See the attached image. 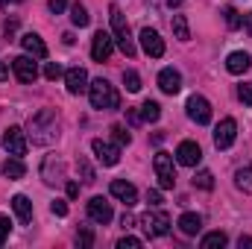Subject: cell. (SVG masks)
I'll return each mask as SVG.
<instances>
[{
	"label": "cell",
	"mask_w": 252,
	"mask_h": 249,
	"mask_svg": "<svg viewBox=\"0 0 252 249\" xmlns=\"http://www.w3.org/2000/svg\"><path fill=\"white\" fill-rule=\"evenodd\" d=\"M30 138L32 144L38 147H47L59 138V121H56V112L53 109H41L30 118Z\"/></svg>",
	"instance_id": "1"
},
{
	"label": "cell",
	"mask_w": 252,
	"mask_h": 249,
	"mask_svg": "<svg viewBox=\"0 0 252 249\" xmlns=\"http://www.w3.org/2000/svg\"><path fill=\"white\" fill-rule=\"evenodd\" d=\"M88 100H91V106L100 109V112H115V109H121V94H118L115 85H112L109 79H103V76L88 85Z\"/></svg>",
	"instance_id": "2"
},
{
	"label": "cell",
	"mask_w": 252,
	"mask_h": 249,
	"mask_svg": "<svg viewBox=\"0 0 252 249\" xmlns=\"http://www.w3.org/2000/svg\"><path fill=\"white\" fill-rule=\"evenodd\" d=\"M109 15H112V32H115V41H118V47H121L126 56L132 59V56H135V44H132V35H129L126 15L118 9V6H109Z\"/></svg>",
	"instance_id": "3"
},
{
	"label": "cell",
	"mask_w": 252,
	"mask_h": 249,
	"mask_svg": "<svg viewBox=\"0 0 252 249\" xmlns=\"http://www.w3.org/2000/svg\"><path fill=\"white\" fill-rule=\"evenodd\" d=\"M153 167H156V179H158V187L161 190H170L176 185V164H173V156L170 153H156L153 158Z\"/></svg>",
	"instance_id": "4"
},
{
	"label": "cell",
	"mask_w": 252,
	"mask_h": 249,
	"mask_svg": "<svg viewBox=\"0 0 252 249\" xmlns=\"http://www.w3.org/2000/svg\"><path fill=\"white\" fill-rule=\"evenodd\" d=\"M138 223H141V229H144L150 238H164V235L170 232V217H167L164 211H153V214L147 211Z\"/></svg>",
	"instance_id": "5"
},
{
	"label": "cell",
	"mask_w": 252,
	"mask_h": 249,
	"mask_svg": "<svg viewBox=\"0 0 252 249\" xmlns=\"http://www.w3.org/2000/svg\"><path fill=\"white\" fill-rule=\"evenodd\" d=\"M27 135H24V129L21 126H9L6 132H3V150L9 153V156H15V158H24L27 156Z\"/></svg>",
	"instance_id": "6"
},
{
	"label": "cell",
	"mask_w": 252,
	"mask_h": 249,
	"mask_svg": "<svg viewBox=\"0 0 252 249\" xmlns=\"http://www.w3.org/2000/svg\"><path fill=\"white\" fill-rule=\"evenodd\" d=\"M91 150H94V156H97V161H100L103 167H115V164L121 161V147H118V144H109V141H103V138H94V141H91Z\"/></svg>",
	"instance_id": "7"
},
{
	"label": "cell",
	"mask_w": 252,
	"mask_h": 249,
	"mask_svg": "<svg viewBox=\"0 0 252 249\" xmlns=\"http://www.w3.org/2000/svg\"><path fill=\"white\" fill-rule=\"evenodd\" d=\"M112 50H115V35L97 30L94 38H91V56H94V62H106L112 56Z\"/></svg>",
	"instance_id": "8"
},
{
	"label": "cell",
	"mask_w": 252,
	"mask_h": 249,
	"mask_svg": "<svg viewBox=\"0 0 252 249\" xmlns=\"http://www.w3.org/2000/svg\"><path fill=\"white\" fill-rule=\"evenodd\" d=\"M188 118L193 121V124L205 126L208 121H211V103L205 100V97H199V94H193V97H188Z\"/></svg>",
	"instance_id": "9"
},
{
	"label": "cell",
	"mask_w": 252,
	"mask_h": 249,
	"mask_svg": "<svg viewBox=\"0 0 252 249\" xmlns=\"http://www.w3.org/2000/svg\"><path fill=\"white\" fill-rule=\"evenodd\" d=\"M88 217H91L94 223H100V226L112 223V217H115L112 202H109V199H103V196H91V199H88Z\"/></svg>",
	"instance_id": "10"
},
{
	"label": "cell",
	"mask_w": 252,
	"mask_h": 249,
	"mask_svg": "<svg viewBox=\"0 0 252 249\" xmlns=\"http://www.w3.org/2000/svg\"><path fill=\"white\" fill-rule=\"evenodd\" d=\"M235 138H238V124L232 118H226V121L217 124V129H214V147L217 150H229L235 144Z\"/></svg>",
	"instance_id": "11"
},
{
	"label": "cell",
	"mask_w": 252,
	"mask_h": 249,
	"mask_svg": "<svg viewBox=\"0 0 252 249\" xmlns=\"http://www.w3.org/2000/svg\"><path fill=\"white\" fill-rule=\"evenodd\" d=\"M138 38H141V47H144L147 56H153V59H161V56H164V41H161V35H158L156 30L144 27Z\"/></svg>",
	"instance_id": "12"
},
{
	"label": "cell",
	"mask_w": 252,
	"mask_h": 249,
	"mask_svg": "<svg viewBox=\"0 0 252 249\" xmlns=\"http://www.w3.org/2000/svg\"><path fill=\"white\" fill-rule=\"evenodd\" d=\"M12 70H15V76L21 79V82H35L38 79V64L32 62V56L27 53V56H18V59H12Z\"/></svg>",
	"instance_id": "13"
},
{
	"label": "cell",
	"mask_w": 252,
	"mask_h": 249,
	"mask_svg": "<svg viewBox=\"0 0 252 249\" xmlns=\"http://www.w3.org/2000/svg\"><path fill=\"white\" fill-rule=\"evenodd\" d=\"M176 161H179L182 167H196V164L202 161L199 144H196V141H182V144L176 147Z\"/></svg>",
	"instance_id": "14"
},
{
	"label": "cell",
	"mask_w": 252,
	"mask_h": 249,
	"mask_svg": "<svg viewBox=\"0 0 252 249\" xmlns=\"http://www.w3.org/2000/svg\"><path fill=\"white\" fill-rule=\"evenodd\" d=\"M109 190H112V196L115 199H121L126 208H132L135 202H138V190H135V185L132 182H124V179H115L112 185H109Z\"/></svg>",
	"instance_id": "15"
},
{
	"label": "cell",
	"mask_w": 252,
	"mask_h": 249,
	"mask_svg": "<svg viewBox=\"0 0 252 249\" xmlns=\"http://www.w3.org/2000/svg\"><path fill=\"white\" fill-rule=\"evenodd\" d=\"M64 85H67V94H85L88 91V73H85V67H70L64 73Z\"/></svg>",
	"instance_id": "16"
},
{
	"label": "cell",
	"mask_w": 252,
	"mask_h": 249,
	"mask_svg": "<svg viewBox=\"0 0 252 249\" xmlns=\"http://www.w3.org/2000/svg\"><path fill=\"white\" fill-rule=\"evenodd\" d=\"M158 88H161L164 94H179V91H182V73H179L176 67H164V70L158 73Z\"/></svg>",
	"instance_id": "17"
},
{
	"label": "cell",
	"mask_w": 252,
	"mask_h": 249,
	"mask_svg": "<svg viewBox=\"0 0 252 249\" xmlns=\"http://www.w3.org/2000/svg\"><path fill=\"white\" fill-rule=\"evenodd\" d=\"M21 44H24V50H27L32 59H47V44L41 41V35H35V32H27V35L21 38Z\"/></svg>",
	"instance_id": "18"
},
{
	"label": "cell",
	"mask_w": 252,
	"mask_h": 249,
	"mask_svg": "<svg viewBox=\"0 0 252 249\" xmlns=\"http://www.w3.org/2000/svg\"><path fill=\"white\" fill-rule=\"evenodd\" d=\"M250 64H252V56L250 53H244V50H235V53H229V59H226V70L229 73H247L250 70Z\"/></svg>",
	"instance_id": "19"
},
{
	"label": "cell",
	"mask_w": 252,
	"mask_h": 249,
	"mask_svg": "<svg viewBox=\"0 0 252 249\" xmlns=\"http://www.w3.org/2000/svg\"><path fill=\"white\" fill-rule=\"evenodd\" d=\"M12 208H15V214H18V220L27 226V223H32V202L24 196V193H18V196H12Z\"/></svg>",
	"instance_id": "20"
},
{
	"label": "cell",
	"mask_w": 252,
	"mask_h": 249,
	"mask_svg": "<svg viewBox=\"0 0 252 249\" xmlns=\"http://www.w3.org/2000/svg\"><path fill=\"white\" fill-rule=\"evenodd\" d=\"M176 226H179V232H182V235H196V232H199V229H202V217H199V214H193V211H188V214H182V217H179V223H176Z\"/></svg>",
	"instance_id": "21"
},
{
	"label": "cell",
	"mask_w": 252,
	"mask_h": 249,
	"mask_svg": "<svg viewBox=\"0 0 252 249\" xmlns=\"http://www.w3.org/2000/svg\"><path fill=\"white\" fill-rule=\"evenodd\" d=\"M3 176H6V179H12V182H15V179H24V176H27V164H24L21 158H15V156H12V158L3 164Z\"/></svg>",
	"instance_id": "22"
},
{
	"label": "cell",
	"mask_w": 252,
	"mask_h": 249,
	"mask_svg": "<svg viewBox=\"0 0 252 249\" xmlns=\"http://www.w3.org/2000/svg\"><path fill=\"white\" fill-rule=\"evenodd\" d=\"M235 187L244 190V193H252V164L241 167V170L235 173Z\"/></svg>",
	"instance_id": "23"
},
{
	"label": "cell",
	"mask_w": 252,
	"mask_h": 249,
	"mask_svg": "<svg viewBox=\"0 0 252 249\" xmlns=\"http://www.w3.org/2000/svg\"><path fill=\"white\" fill-rule=\"evenodd\" d=\"M173 35L179 38V41H190V27H188V18L185 15H173Z\"/></svg>",
	"instance_id": "24"
},
{
	"label": "cell",
	"mask_w": 252,
	"mask_h": 249,
	"mask_svg": "<svg viewBox=\"0 0 252 249\" xmlns=\"http://www.w3.org/2000/svg\"><path fill=\"white\" fill-rule=\"evenodd\" d=\"M226 244H229V238H226L223 232H208V235L199 241V247L202 249H223Z\"/></svg>",
	"instance_id": "25"
},
{
	"label": "cell",
	"mask_w": 252,
	"mask_h": 249,
	"mask_svg": "<svg viewBox=\"0 0 252 249\" xmlns=\"http://www.w3.org/2000/svg\"><path fill=\"white\" fill-rule=\"evenodd\" d=\"M161 118V106L156 103V100H147L144 106H141V121H147V124H156Z\"/></svg>",
	"instance_id": "26"
},
{
	"label": "cell",
	"mask_w": 252,
	"mask_h": 249,
	"mask_svg": "<svg viewBox=\"0 0 252 249\" xmlns=\"http://www.w3.org/2000/svg\"><path fill=\"white\" fill-rule=\"evenodd\" d=\"M70 21H73V27H88L91 15H88V9H85L82 3H73V6H70Z\"/></svg>",
	"instance_id": "27"
},
{
	"label": "cell",
	"mask_w": 252,
	"mask_h": 249,
	"mask_svg": "<svg viewBox=\"0 0 252 249\" xmlns=\"http://www.w3.org/2000/svg\"><path fill=\"white\" fill-rule=\"evenodd\" d=\"M124 85L129 94H138L141 91V76H138V70H124Z\"/></svg>",
	"instance_id": "28"
},
{
	"label": "cell",
	"mask_w": 252,
	"mask_h": 249,
	"mask_svg": "<svg viewBox=\"0 0 252 249\" xmlns=\"http://www.w3.org/2000/svg\"><path fill=\"white\" fill-rule=\"evenodd\" d=\"M193 187H202V190H211V187H214V176H211L208 170H199V173L193 176Z\"/></svg>",
	"instance_id": "29"
},
{
	"label": "cell",
	"mask_w": 252,
	"mask_h": 249,
	"mask_svg": "<svg viewBox=\"0 0 252 249\" xmlns=\"http://www.w3.org/2000/svg\"><path fill=\"white\" fill-rule=\"evenodd\" d=\"M76 170L82 173V182H88V185L94 182V167H91L85 158H76Z\"/></svg>",
	"instance_id": "30"
},
{
	"label": "cell",
	"mask_w": 252,
	"mask_h": 249,
	"mask_svg": "<svg viewBox=\"0 0 252 249\" xmlns=\"http://www.w3.org/2000/svg\"><path fill=\"white\" fill-rule=\"evenodd\" d=\"M112 135H115V144H118V147H126V144L132 141V135L126 132V126H112Z\"/></svg>",
	"instance_id": "31"
},
{
	"label": "cell",
	"mask_w": 252,
	"mask_h": 249,
	"mask_svg": "<svg viewBox=\"0 0 252 249\" xmlns=\"http://www.w3.org/2000/svg\"><path fill=\"white\" fill-rule=\"evenodd\" d=\"M226 24H229V30H238V27H244V18L232 6H226Z\"/></svg>",
	"instance_id": "32"
},
{
	"label": "cell",
	"mask_w": 252,
	"mask_h": 249,
	"mask_svg": "<svg viewBox=\"0 0 252 249\" xmlns=\"http://www.w3.org/2000/svg\"><path fill=\"white\" fill-rule=\"evenodd\" d=\"M238 97H241V103H244V106H252V82H247V85H241V88H238Z\"/></svg>",
	"instance_id": "33"
},
{
	"label": "cell",
	"mask_w": 252,
	"mask_h": 249,
	"mask_svg": "<svg viewBox=\"0 0 252 249\" xmlns=\"http://www.w3.org/2000/svg\"><path fill=\"white\" fill-rule=\"evenodd\" d=\"M76 244L88 249L91 244H94V232H91V229H82V232H79V238H76Z\"/></svg>",
	"instance_id": "34"
},
{
	"label": "cell",
	"mask_w": 252,
	"mask_h": 249,
	"mask_svg": "<svg viewBox=\"0 0 252 249\" xmlns=\"http://www.w3.org/2000/svg\"><path fill=\"white\" fill-rule=\"evenodd\" d=\"M44 76H47V79H59V76H62V64L47 62V67H44Z\"/></svg>",
	"instance_id": "35"
},
{
	"label": "cell",
	"mask_w": 252,
	"mask_h": 249,
	"mask_svg": "<svg viewBox=\"0 0 252 249\" xmlns=\"http://www.w3.org/2000/svg\"><path fill=\"white\" fill-rule=\"evenodd\" d=\"M118 249H141V241L126 235V238H121V241H118Z\"/></svg>",
	"instance_id": "36"
},
{
	"label": "cell",
	"mask_w": 252,
	"mask_h": 249,
	"mask_svg": "<svg viewBox=\"0 0 252 249\" xmlns=\"http://www.w3.org/2000/svg\"><path fill=\"white\" fill-rule=\"evenodd\" d=\"M50 211H53L56 217H64V214H67V202H64V199H53V202H50Z\"/></svg>",
	"instance_id": "37"
},
{
	"label": "cell",
	"mask_w": 252,
	"mask_h": 249,
	"mask_svg": "<svg viewBox=\"0 0 252 249\" xmlns=\"http://www.w3.org/2000/svg\"><path fill=\"white\" fill-rule=\"evenodd\" d=\"M9 229H12V223H9V217H0V247H3V241L9 238Z\"/></svg>",
	"instance_id": "38"
},
{
	"label": "cell",
	"mask_w": 252,
	"mask_h": 249,
	"mask_svg": "<svg viewBox=\"0 0 252 249\" xmlns=\"http://www.w3.org/2000/svg\"><path fill=\"white\" fill-rule=\"evenodd\" d=\"M147 202H150L153 208H158V205H161V190H147Z\"/></svg>",
	"instance_id": "39"
},
{
	"label": "cell",
	"mask_w": 252,
	"mask_h": 249,
	"mask_svg": "<svg viewBox=\"0 0 252 249\" xmlns=\"http://www.w3.org/2000/svg\"><path fill=\"white\" fill-rule=\"evenodd\" d=\"M47 6H50V12H53V15H59V12H64L67 0H47Z\"/></svg>",
	"instance_id": "40"
},
{
	"label": "cell",
	"mask_w": 252,
	"mask_h": 249,
	"mask_svg": "<svg viewBox=\"0 0 252 249\" xmlns=\"http://www.w3.org/2000/svg\"><path fill=\"white\" fill-rule=\"evenodd\" d=\"M126 118H129V124H132V126L141 124V112H135V109H129V112H126Z\"/></svg>",
	"instance_id": "41"
},
{
	"label": "cell",
	"mask_w": 252,
	"mask_h": 249,
	"mask_svg": "<svg viewBox=\"0 0 252 249\" xmlns=\"http://www.w3.org/2000/svg\"><path fill=\"white\" fill-rule=\"evenodd\" d=\"M79 193V185L76 182H67V196H76Z\"/></svg>",
	"instance_id": "42"
},
{
	"label": "cell",
	"mask_w": 252,
	"mask_h": 249,
	"mask_svg": "<svg viewBox=\"0 0 252 249\" xmlns=\"http://www.w3.org/2000/svg\"><path fill=\"white\" fill-rule=\"evenodd\" d=\"M0 79H9V64L0 62Z\"/></svg>",
	"instance_id": "43"
},
{
	"label": "cell",
	"mask_w": 252,
	"mask_h": 249,
	"mask_svg": "<svg viewBox=\"0 0 252 249\" xmlns=\"http://www.w3.org/2000/svg\"><path fill=\"white\" fill-rule=\"evenodd\" d=\"M244 27H247V32L252 35V12L250 15H244Z\"/></svg>",
	"instance_id": "44"
},
{
	"label": "cell",
	"mask_w": 252,
	"mask_h": 249,
	"mask_svg": "<svg viewBox=\"0 0 252 249\" xmlns=\"http://www.w3.org/2000/svg\"><path fill=\"white\" fill-rule=\"evenodd\" d=\"M238 247L244 249V247H252V238H241V241H238Z\"/></svg>",
	"instance_id": "45"
},
{
	"label": "cell",
	"mask_w": 252,
	"mask_h": 249,
	"mask_svg": "<svg viewBox=\"0 0 252 249\" xmlns=\"http://www.w3.org/2000/svg\"><path fill=\"white\" fill-rule=\"evenodd\" d=\"M0 3H3V6H9V3H21V0H0Z\"/></svg>",
	"instance_id": "46"
},
{
	"label": "cell",
	"mask_w": 252,
	"mask_h": 249,
	"mask_svg": "<svg viewBox=\"0 0 252 249\" xmlns=\"http://www.w3.org/2000/svg\"><path fill=\"white\" fill-rule=\"evenodd\" d=\"M167 3H170V6H179V3H182V0H167Z\"/></svg>",
	"instance_id": "47"
}]
</instances>
